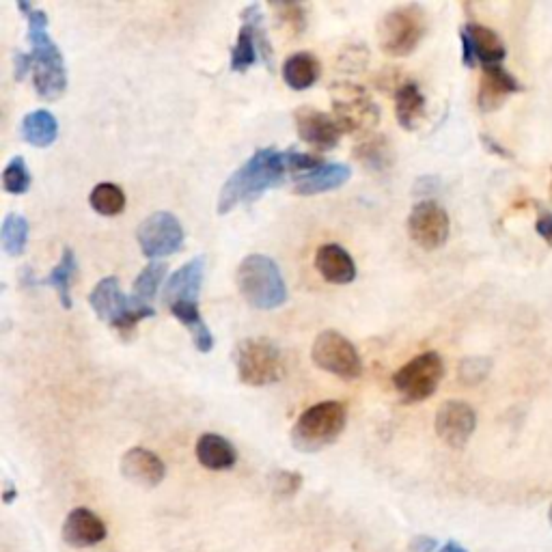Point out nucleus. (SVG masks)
<instances>
[{
  "label": "nucleus",
  "instance_id": "obj_23",
  "mask_svg": "<svg viewBox=\"0 0 552 552\" xmlns=\"http://www.w3.org/2000/svg\"><path fill=\"white\" fill-rule=\"evenodd\" d=\"M322 74L320 61L311 52H294L283 63V80L289 89L307 91L313 87Z\"/></svg>",
  "mask_w": 552,
  "mask_h": 552
},
{
  "label": "nucleus",
  "instance_id": "obj_20",
  "mask_svg": "<svg viewBox=\"0 0 552 552\" xmlns=\"http://www.w3.org/2000/svg\"><path fill=\"white\" fill-rule=\"evenodd\" d=\"M352 175L350 167H345V164L339 162H330V164H322V167H317L309 173L296 175L294 179V192L300 197H313V195H322V192H330L339 186H343L348 182Z\"/></svg>",
  "mask_w": 552,
  "mask_h": 552
},
{
  "label": "nucleus",
  "instance_id": "obj_6",
  "mask_svg": "<svg viewBox=\"0 0 552 552\" xmlns=\"http://www.w3.org/2000/svg\"><path fill=\"white\" fill-rule=\"evenodd\" d=\"M427 33V13L421 5H399L378 24V44L391 57H408Z\"/></svg>",
  "mask_w": 552,
  "mask_h": 552
},
{
  "label": "nucleus",
  "instance_id": "obj_17",
  "mask_svg": "<svg viewBox=\"0 0 552 552\" xmlns=\"http://www.w3.org/2000/svg\"><path fill=\"white\" fill-rule=\"evenodd\" d=\"M203 276H205V259L203 257L190 259L188 264L175 270L169 276V281L164 283V292H162L164 305L171 307V305H175V302H199Z\"/></svg>",
  "mask_w": 552,
  "mask_h": 552
},
{
  "label": "nucleus",
  "instance_id": "obj_35",
  "mask_svg": "<svg viewBox=\"0 0 552 552\" xmlns=\"http://www.w3.org/2000/svg\"><path fill=\"white\" fill-rule=\"evenodd\" d=\"M272 9L279 13V18L283 24H287L294 33H302L307 26V11L298 3H276Z\"/></svg>",
  "mask_w": 552,
  "mask_h": 552
},
{
  "label": "nucleus",
  "instance_id": "obj_45",
  "mask_svg": "<svg viewBox=\"0 0 552 552\" xmlns=\"http://www.w3.org/2000/svg\"><path fill=\"white\" fill-rule=\"evenodd\" d=\"M550 197H552V182H550Z\"/></svg>",
  "mask_w": 552,
  "mask_h": 552
},
{
  "label": "nucleus",
  "instance_id": "obj_8",
  "mask_svg": "<svg viewBox=\"0 0 552 552\" xmlns=\"http://www.w3.org/2000/svg\"><path fill=\"white\" fill-rule=\"evenodd\" d=\"M238 378L248 386H268L285 376L281 350L270 339H246L236 348Z\"/></svg>",
  "mask_w": 552,
  "mask_h": 552
},
{
  "label": "nucleus",
  "instance_id": "obj_27",
  "mask_svg": "<svg viewBox=\"0 0 552 552\" xmlns=\"http://www.w3.org/2000/svg\"><path fill=\"white\" fill-rule=\"evenodd\" d=\"M354 156L371 171H386L393 164V151L384 136H365L356 145Z\"/></svg>",
  "mask_w": 552,
  "mask_h": 552
},
{
  "label": "nucleus",
  "instance_id": "obj_25",
  "mask_svg": "<svg viewBox=\"0 0 552 552\" xmlns=\"http://www.w3.org/2000/svg\"><path fill=\"white\" fill-rule=\"evenodd\" d=\"M395 115L399 126L412 132L419 126L425 115V95L417 82H404L395 93Z\"/></svg>",
  "mask_w": 552,
  "mask_h": 552
},
{
  "label": "nucleus",
  "instance_id": "obj_15",
  "mask_svg": "<svg viewBox=\"0 0 552 552\" xmlns=\"http://www.w3.org/2000/svg\"><path fill=\"white\" fill-rule=\"evenodd\" d=\"M296 130L302 138V143H307L320 151L335 149L343 134L335 117L309 106L296 110Z\"/></svg>",
  "mask_w": 552,
  "mask_h": 552
},
{
  "label": "nucleus",
  "instance_id": "obj_1",
  "mask_svg": "<svg viewBox=\"0 0 552 552\" xmlns=\"http://www.w3.org/2000/svg\"><path fill=\"white\" fill-rule=\"evenodd\" d=\"M18 9L29 22L35 91L41 100H59L67 89V72L59 46L48 35V16L41 9L26 3V0H20Z\"/></svg>",
  "mask_w": 552,
  "mask_h": 552
},
{
  "label": "nucleus",
  "instance_id": "obj_42",
  "mask_svg": "<svg viewBox=\"0 0 552 552\" xmlns=\"http://www.w3.org/2000/svg\"><path fill=\"white\" fill-rule=\"evenodd\" d=\"M438 552H468V550L462 548L458 542H447Z\"/></svg>",
  "mask_w": 552,
  "mask_h": 552
},
{
  "label": "nucleus",
  "instance_id": "obj_5",
  "mask_svg": "<svg viewBox=\"0 0 552 552\" xmlns=\"http://www.w3.org/2000/svg\"><path fill=\"white\" fill-rule=\"evenodd\" d=\"M348 412L339 402H322L307 408L292 427V445L302 453H315L333 445L345 430Z\"/></svg>",
  "mask_w": 552,
  "mask_h": 552
},
{
  "label": "nucleus",
  "instance_id": "obj_44",
  "mask_svg": "<svg viewBox=\"0 0 552 552\" xmlns=\"http://www.w3.org/2000/svg\"><path fill=\"white\" fill-rule=\"evenodd\" d=\"M548 520H550V527H552V505H550V512H548Z\"/></svg>",
  "mask_w": 552,
  "mask_h": 552
},
{
  "label": "nucleus",
  "instance_id": "obj_3",
  "mask_svg": "<svg viewBox=\"0 0 552 552\" xmlns=\"http://www.w3.org/2000/svg\"><path fill=\"white\" fill-rule=\"evenodd\" d=\"M236 281L244 300L259 311H272L287 302L281 268L268 255H248L242 259Z\"/></svg>",
  "mask_w": 552,
  "mask_h": 552
},
{
  "label": "nucleus",
  "instance_id": "obj_14",
  "mask_svg": "<svg viewBox=\"0 0 552 552\" xmlns=\"http://www.w3.org/2000/svg\"><path fill=\"white\" fill-rule=\"evenodd\" d=\"M477 427V414L466 402H445L436 412V434L453 449L466 447Z\"/></svg>",
  "mask_w": 552,
  "mask_h": 552
},
{
  "label": "nucleus",
  "instance_id": "obj_29",
  "mask_svg": "<svg viewBox=\"0 0 552 552\" xmlns=\"http://www.w3.org/2000/svg\"><path fill=\"white\" fill-rule=\"evenodd\" d=\"M76 272H78L76 255H74L72 248H65L63 257L59 261V266L50 272V276H48L46 281H41V283H46V285L57 289L63 309H72V305H74L72 294H69V289H72V281H74Z\"/></svg>",
  "mask_w": 552,
  "mask_h": 552
},
{
  "label": "nucleus",
  "instance_id": "obj_13",
  "mask_svg": "<svg viewBox=\"0 0 552 552\" xmlns=\"http://www.w3.org/2000/svg\"><path fill=\"white\" fill-rule=\"evenodd\" d=\"M462 39V61L466 67H475V63H483V67L501 65L507 57L503 39L496 35L488 26L468 22L460 31Z\"/></svg>",
  "mask_w": 552,
  "mask_h": 552
},
{
  "label": "nucleus",
  "instance_id": "obj_2",
  "mask_svg": "<svg viewBox=\"0 0 552 552\" xmlns=\"http://www.w3.org/2000/svg\"><path fill=\"white\" fill-rule=\"evenodd\" d=\"M287 173L285 154L274 149H259L233 173L218 197V214H227L240 203L255 201L272 186H279Z\"/></svg>",
  "mask_w": 552,
  "mask_h": 552
},
{
  "label": "nucleus",
  "instance_id": "obj_26",
  "mask_svg": "<svg viewBox=\"0 0 552 552\" xmlns=\"http://www.w3.org/2000/svg\"><path fill=\"white\" fill-rule=\"evenodd\" d=\"M169 311L188 328V333L192 335V341H195L199 352H210L214 348V335L203 322L199 302H175V305L169 307Z\"/></svg>",
  "mask_w": 552,
  "mask_h": 552
},
{
  "label": "nucleus",
  "instance_id": "obj_21",
  "mask_svg": "<svg viewBox=\"0 0 552 552\" xmlns=\"http://www.w3.org/2000/svg\"><path fill=\"white\" fill-rule=\"evenodd\" d=\"M315 268L328 283L335 285H348L356 279L354 259L339 244H324L317 248Z\"/></svg>",
  "mask_w": 552,
  "mask_h": 552
},
{
  "label": "nucleus",
  "instance_id": "obj_4",
  "mask_svg": "<svg viewBox=\"0 0 552 552\" xmlns=\"http://www.w3.org/2000/svg\"><path fill=\"white\" fill-rule=\"evenodd\" d=\"M89 305L102 322L113 326L117 333L126 339L134 333L138 322L145 320V317L156 315L154 307L138 305L136 300H132V296L123 294L117 276H106V279H102L93 287Z\"/></svg>",
  "mask_w": 552,
  "mask_h": 552
},
{
  "label": "nucleus",
  "instance_id": "obj_7",
  "mask_svg": "<svg viewBox=\"0 0 552 552\" xmlns=\"http://www.w3.org/2000/svg\"><path fill=\"white\" fill-rule=\"evenodd\" d=\"M330 95H333V117L341 132L365 136L378 126L380 108L363 87L339 82Z\"/></svg>",
  "mask_w": 552,
  "mask_h": 552
},
{
  "label": "nucleus",
  "instance_id": "obj_24",
  "mask_svg": "<svg viewBox=\"0 0 552 552\" xmlns=\"http://www.w3.org/2000/svg\"><path fill=\"white\" fill-rule=\"evenodd\" d=\"M20 136L24 143L33 147H50L59 136V121L44 108L33 110L22 119Z\"/></svg>",
  "mask_w": 552,
  "mask_h": 552
},
{
  "label": "nucleus",
  "instance_id": "obj_22",
  "mask_svg": "<svg viewBox=\"0 0 552 552\" xmlns=\"http://www.w3.org/2000/svg\"><path fill=\"white\" fill-rule=\"evenodd\" d=\"M197 460L207 471H229L238 462V451L225 436L203 434L197 440Z\"/></svg>",
  "mask_w": 552,
  "mask_h": 552
},
{
  "label": "nucleus",
  "instance_id": "obj_10",
  "mask_svg": "<svg viewBox=\"0 0 552 552\" xmlns=\"http://www.w3.org/2000/svg\"><path fill=\"white\" fill-rule=\"evenodd\" d=\"M311 356L317 367L343 380H354L363 374L361 356H358L354 343L337 330H324L317 335Z\"/></svg>",
  "mask_w": 552,
  "mask_h": 552
},
{
  "label": "nucleus",
  "instance_id": "obj_16",
  "mask_svg": "<svg viewBox=\"0 0 552 552\" xmlns=\"http://www.w3.org/2000/svg\"><path fill=\"white\" fill-rule=\"evenodd\" d=\"M108 529L104 520L87 507H76L63 522V540L74 548H91L106 540Z\"/></svg>",
  "mask_w": 552,
  "mask_h": 552
},
{
  "label": "nucleus",
  "instance_id": "obj_31",
  "mask_svg": "<svg viewBox=\"0 0 552 552\" xmlns=\"http://www.w3.org/2000/svg\"><path fill=\"white\" fill-rule=\"evenodd\" d=\"M89 203L102 216H119L126 210V195L115 184H98L91 190Z\"/></svg>",
  "mask_w": 552,
  "mask_h": 552
},
{
  "label": "nucleus",
  "instance_id": "obj_37",
  "mask_svg": "<svg viewBox=\"0 0 552 552\" xmlns=\"http://www.w3.org/2000/svg\"><path fill=\"white\" fill-rule=\"evenodd\" d=\"M302 488V475L292 473V471H279L272 475V492L276 496H283V499H289Z\"/></svg>",
  "mask_w": 552,
  "mask_h": 552
},
{
  "label": "nucleus",
  "instance_id": "obj_40",
  "mask_svg": "<svg viewBox=\"0 0 552 552\" xmlns=\"http://www.w3.org/2000/svg\"><path fill=\"white\" fill-rule=\"evenodd\" d=\"M13 61H16V80H24L26 74L33 72V59H31V54L16 52V57H13Z\"/></svg>",
  "mask_w": 552,
  "mask_h": 552
},
{
  "label": "nucleus",
  "instance_id": "obj_12",
  "mask_svg": "<svg viewBox=\"0 0 552 552\" xmlns=\"http://www.w3.org/2000/svg\"><path fill=\"white\" fill-rule=\"evenodd\" d=\"M449 214L445 207H440L434 201H421L412 207L408 216V233L412 242L425 248V251H436L445 246L449 240Z\"/></svg>",
  "mask_w": 552,
  "mask_h": 552
},
{
  "label": "nucleus",
  "instance_id": "obj_11",
  "mask_svg": "<svg viewBox=\"0 0 552 552\" xmlns=\"http://www.w3.org/2000/svg\"><path fill=\"white\" fill-rule=\"evenodd\" d=\"M136 240L147 259L158 261L160 257L182 251L184 229L173 214L156 212L143 220L136 231Z\"/></svg>",
  "mask_w": 552,
  "mask_h": 552
},
{
  "label": "nucleus",
  "instance_id": "obj_30",
  "mask_svg": "<svg viewBox=\"0 0 552 552\" xmlns=\"http://www.w3.org/2000/svg\"><path fill=\"white\" fill-rule=\"evenodd\" d=\"M0 242L9 257H20L29 242V220L22 214H7L0 227Z\"/></svg>",
  "mask_w": 552,
  "mask_h": 552
},
{
  "label": "nucleus",
  "instance_id": "obj_33",
  "mask_svg": "<svg viewBox=\"0 0 552 552\" xmlns=\"http://www.w3.org/2000/svg\"><path fill=\"white\" fill-rule=\"evenodd\" d=\"M257 59H259V50L255 44L253 31L248 29L246 24H242L236 46L231 50V69L233 72H246L248 67H253L257 63Z\"/></svg>",
  "mask_w": 552,
  "mask_h": 552
},
{
  "label": "nucleus",
  "instance_id": "obj_28",
  "mask_svg": "<svg viewBox=\"0 0 552 552\" xmlns=\"http://www.w3.org/2000/svg\"><path fill=\"white\" fill-rule=\"evenodd\" d=\"M167 270L169 266L164 261H151L149 266L141 270V274L136 276L134 287H132V300H136L138 305H147L156 298L160 285L167 279Z\"/></svg>",
  "mask_w": 552,
  "mask_h": 552
},
{
  "label": "nucleus",
  "instance_id": "obj_43",
  "mask_svg": "<svg viewBox=\"0 0 552 552\" xmlns=\"http://www.w3.org/2000/svg\"><path fill=\"white\" fill-rule=\"evenodd\" d=\"M16 496H18V492H16V488H13L11 486V483H7V490H5V496H3V499H5V503L9 505L13 499H16Z\"/></svg>",
  "mask_w": 552,
  "mask_h": 552
},
{
  "label": "nucleus",
  "instance_id": "obj_34",
  "mask_svg": "<svg viewBox=\"0 0 552 552\" xmlns=\"http://www.w3.org/2000/svg\"><path fill=\"white\" fill-rule=\"evenodd\" d=\"M3 188L9 195H24L31 188V171L22 156L11 158L3 171Z\"/></svg>",
  "mask_w": 552,
  "mask_h": 552
},
{
  "label": "nucleus",
  "instance_id": "obj_41",
  "mask_svg": "<svg viewBox=\"0 0 552 552\" xmlns=\"http://www.w3.org/2000/svg\"><path fill=\"white\" fill-rule=\"evenodd\" d=\"M438 546V542L434 540V537H427V535H417L414 540L410 542V552H434Z\"/></svg>",
  "mask_w": 552,
  "mask_h": 552
},
{
  "label": "nucleus",
  "instance_id": "obj_38",
  "mask_svg": "<svg viewBox=\"0 0 552 552\" xmlns=\"http://www.w3.org/2000/svg\"><path fill=\"white\" fill-rule=\"evenodd\" d=\"M285 164H287V171L289 173H309L317 167H322V160L317 158V156H311V154H300V151H294V149H289L285 151Z\"/></svg>",
  "mask_w": 552,
  "mask_h": 552
},
{
  "label": "nucleus",
  "instance_id": "obj_18",
  "mask_svg": "<svg viewBox=\"0 0 552 552\" xmlns=\"http://www.w3.org/2000/svg\"><path fill=\"white\" fill-rule=\"evenodd\" d=\"M121 475L132 481L134 486L156 488L167 475V466L154 451L134 447L121 458Z\"/></svg>",
  "mask_w": 552,
  "mask_h": 552
},
{
  "label": "nucleus",
  "instance_id": "obj_36",
  "mask_svg": "<svg viewBox=\"0 0 552 552\" xmlns=\"http://www.w3.org/2000/svg\"><path fill=\"white\" fill-rule=\"evenodd\" d=\"M490 367L488 358H464L460 363V380L464 384H479L481 380H486Z\"/></svg>",
  "mask_w": 552,
  "mask_h": 552
},
{
  "label": "nucleus",
  "instance_id": "obj_19",
  "mask_svg": "<svg viewBox=\"0 0 552 552\" xmlns=\"http://www.w3.org/2000/svg\"><path fill=\"white\" fill-rule=\"evenodd\" d=\"M520 91H522L520 82L501 65L483 67L481 85H479V93H477V104L483 113H492V110L503 106V102L509 98V95L520 93Z\"/></svg>",
  "mask_w": 552,
  "mask_h": 552
},
{
  "label": "nucleus",
  "instance_id": "obj_9",
  "mask_svg": "<svg viewBox=\"0 0 552 552\" xmlns=\"http://www.w3.org/2000/svg\"><path fill=\"white\" fill-rule=\"evenodd\" d=\"M445 376L443 358L436 352L414 356L393 376L395 391L402 395L406 404H419L432 397Z\"/></svg>",
  "mask_w": 552,
  "mask_h": 552
},
{
  "label": "nucleus",
  "instance_id": "obj_39",
  "mask_svg": "<svg viewBox=\"0 0 552 552\" xmlns=\"http://www.w3.org/2000/svg\"><path fill=\"white\" fill-rule=\"evenodd\" d=\"M535 231H537V236L544 238V242H548L552 246V212L550 210H540V214H537Z\"/></svg>",
  "mask_w": 552,
  "mask_h": 552
},
{
  "label": "nucleus",
  "instance_id": "obj_32",
  "mask_svg": "<svg viewBox=\"0 0 552 552\" xmlns=\"http://www.w3.org/2000/svg\"><path fill=\"white\" fill-rule=\"evenodd\" d=\"M242 24H246L248 29L253 31V37H255V44H257V50H259V57L264 59V63L272 69V44L268 39V31H266V20H264V13H261L259 5H248L244 11H242Z\"/></svg>",
  "mask_w": 552,
  "mask_h": 552
}]
</instances>
